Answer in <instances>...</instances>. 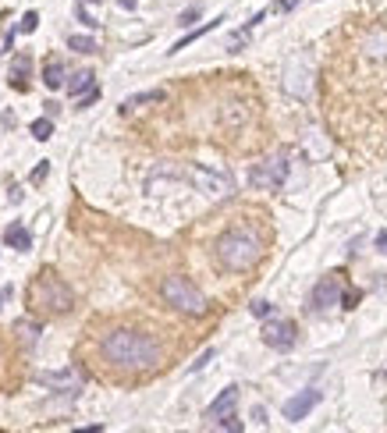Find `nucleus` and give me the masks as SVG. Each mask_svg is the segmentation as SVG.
Masks as SVG:
<instances>
[{
  "instance_id": "obj_1",
  "label": "nucleus",
  "mask_w": 387,
  "mask_h": 433,
  "mask_svg": "<svg viewBox=\"0 0 387 433\" xmlns=\"http://www.w3.org/2000/svg\"><path fill=\"white\" fill-rule=\"evenodd\" d=\"M100 352L114 369H128V373L153 369V366H160V355H163L156 338H149L142 331H110V334H103Z\"/></svg>"
},
{
  "instance_id": "obj_2",
  "label": "nucleus",
  "mask_w": 387,
  "mask_h": 433,
  "mask_svg": "<svg viewBox=\"0 0 387 433\" xmlns=\"http://www.w3.org/2000/svg\"><path fill=\"white\" fill-rule=\"evenodd\" d=\"M213 252H217V263L224 270L245 274V270H252L263 259V238L252 228H231V231H224L217 238Z\"/></svg>"
},
{
  "instance_id": "obj_3",
  "label": "nucleus",
  "mask_w": 387,
  "mask_h": 433,
  "mask_svg": "<svg viewBox=\"0 0 387 433\" xmlns=\"http://www.w3.org/2000/svg\"><path fill=\"white\" fill-rule=\"evenodd\" d=\"M29 305L36 312H43V316H64V312H72L75 295H72V288L57 274H50V270H46V274H39L29 284Z\"/></svg>"
},
{
  "instance_id": "obj_4",
  "label": "nucleus",
  "mask_w": 387,
  "mask_h": 433,
  "mask_svg": "<svg viewBox=\"0 0 387 433\" xmlns=\"http://www.w3.org/2000/svg\"><path fill=\"white\" fill-rule=\"evenodd\" d=\"M160 295H163V302H168L171 309H178V312H185V316H203L206 309H210V302H206V295L189 281V277H163V284H160Z\"/></svg>"
},
{
  "instance_id": "obj_5",
  "label": "nucleus",
  "mask_w": 387,
  "mask_h": 433,
  "mask_svg": "<svg viewBox=\"0 0 387 433\" xmlns=\"http://www.w3.org/2000/svg\"><path fill=\"white\" fill-rule=\"evenodd\" d=\"M288 171H292L288 153H273V156L259 160V164L249 171V185L252 188H263V192H278L288 181Z\"/></svg>"
},
{
  "instance_id": "obj_6",
  "label": "nucleus",
  "mask_w": 387,
  "mask_h": 433,
  "mask_svg": "<svg viewBox=\"0 0 387 433\" xmlns=\"http://www.w3.org/2000/svg\"><path fill=\"white\" fill-rule=\"evenodd\" d=\"M309 89H313V61L306 53H295L285 64V92L295 99H309Z\"/></svg>"
},
{
  "instance_id": "obj_7",
  "label": "nucleus",
  "mask_w": 387,
  "mask_h": 433,
  "mask_svg": "<svg viewBox=\"0 0 387 433\" xmlns=\"http://www.w3.org/2000/svg\"><path fill=\"white\" fill-rule=\"evenodd\" d=\"M189 178H192V185H196L203 195H210V199H228V195L235 192V181H231V174H224V171L192 167Z\"/></svg>"
},
{
  "instance_id": "obj_8",
  "label": "nucleus",
  "mask_w": 387,
  "mask_h": 433,
  "mask_svg": "<svg viewBox=\"0 0 387 433\" xmlns=\"http://www.w3.org/2000/svg\"><path fill=\"white\" fill-rule=\"evenodd\" d=\"M295 323L292 319H270L266 327H263V341L273 348V352H288L295 348Z\"/></svg>"
},
{
  "instance_id": "obj_9",
  "label": "nucleus",
  "mask_w": 387,
  "mask_h": 433,
  "mask_svg": "<svg viewBox=\"0 0 387 433\" xmlns=\"http://www.w3.org/2000/svg\"><path fill=\"white\" fill-rule=\"evenodd\" d=\"M320 401H323V391H316V387L299 391L295 398H288V401H285V419H288V422H299V419H306V415H309Z\"/></svg>"
},
{
  "instance_id": "obj_10",
  "label": "nucleus",
  "mask_w": 387,
  "mask_h": 433,
  "mask_svg": "<svg viewBox=\"0 0 387 433\" xmlns=\"http://www.w3.org/2000/svg\"><path fill=\"white\" fill-rule=\"evenodd\" d=\"M36 380L43 387H53V391H79L82 387V373L79 369H57V373H36Z\"/></svg>"
},
{
  "instance_id": "obj_11",
  "label": "nucleus",
  "mask_w": 387,
  "mask_h": 433,
  "mask_svg": "<svg viewBox=\"0 0 387 433\" xmlns=\"http://www.w3.org/2000/svg\"><path fill=\"white\" fill-rule=\"evenodd\" d=\"M341 302V281L338 277H323L313 288V309H327V305H338Z\"/></svg>"
},
{
  "instance_id": "obj_12",
  "label": "nucleus",
  "mask_w": 387,
  "mask_h": 433,
  "mask_svg": "<svg viewBox=\"0 0 387 433\" xmlns=\"http://www.w3.org/2000/svg\"><path fill=\"white\" fill-rule=\"evenodd\" d=\"M235 405H238V387L231 384V387H224L213 401H210V408H206V419H220V415H228V412H235Z\"/></svg>"
},
{
  "instance_id": "obj_13",
  "label": "nucleus",
  "mask_w": 387,
  "mask_h": 433,
  "mask_svg": "<svg viewBox=\"0 0 387 433\" xmlns=\"http://www.w3.org/2000/svg\"><path fill=\"white\" fill-rule=\"evenodd\" d=\"M362 50L376 61H387V32L383 29H369V36L362 39Z\"/></svg>"
},
{
  "instance_id": "obj_14",
  "label": "nucleus",
  "mask_w": 387,
  "mask_h": 433,
  "mask_svg": "<svg viewBox=\"0 0 387 433\" xmlns=\"http://www.w3.org/2000/svg\"><path fill=\"white\" fill-rule=\"evenodd\" d=\"M4 245H11V249H18V252H29V249H32V235H29V228L11 224V228L4 231Z\"/></svg>"
},
{
  "instance_id": "obj_15",
  "label": "nucleus",
  "mask_w": 387,
  "mask_h": 433,
  "mask_svg": "<svg viewBox=\"0 0 387 433\" xmlns=\"http://www.w3.org/2000/svg\"><path fill=\"white\" fill-rule=\"evenodd\" d=\"M220 121H224L228 128L245 125V121H249V106H245V103H228L224 111H220Z\"/></svg>"
},
{
  "instance_id": "obj_16",
  "label": "nucleus",
  "mask_w": 387,
  "mask_h": 433,
  "mask_svg": "<svg viewBox=\"0 0 387 433\" xmlns=\"http://www.w3.org/2000/svg\"><path fill=\"white\" fill-rule=\"evenodd\" d=\"M43 85L46 89H61L64 85V64L53 57V61H46V68H43Z\"/></svg>"
},
{
  "instance_id": "obj_17",
  "label": "nucleus",
  "mask_w": 387,
  "mask_h": 433,
  "mask_svg": "<svg viewBox=\"0 0 387 433\" xmlns=\"http://www.w3.org/2000/svg\"><path fill=\"white\" fill-rule=\"evenodd\" d=\"M29 71H32V61H29V57H15V61H11V85H15V89H25Z\"/></svg>"
},
{
  "instance_id": "obj_18",
  "label": "nucleus",
  "mask_w": 387,
  "mask_h": 433,
  "mask_svg": "<svg viewBox=\"0 0 387 433\" xmlns=\"http://www.w3.org/2000/svg\"><path fill=\"white\" fill-rule=\"evenodd\" d=\"M15 331H18V338H22L25 345H36L39 334H43V327H39L36 319H18V323H15Z\"/></svg>"
},
{
  "instance_id": "obj_19",
  "label": "nucleus",
  "mask_w": 387,
  "mask_h": 433,
  "mask_svg": "<svg viewBox=\"0 0 387 433\" xmlns=\"http://www.w3.org/2000/svg\"><path fill=\"white\" fill-rule=\"evenodd\" d=\"M163 99V89H149V92H139V96H128L125 103H121V111L128 114L132 106H142V103H160Z\"/></svg>"
},
{
  "instance_id": "obj_20",
  "label": "nucleus",
  "mask_w": 387,
  "mask_h": 433,
  "mask_svg": "<svg viewBox=\"0 0 387 433\" xmlns=\"http://www.w3.org/2000/svg\"><path fill=\"white\" fill-rule=\"evenodd\" d=\"M220 22H224V18H213V22H206V25H203V29H192V32H189V36H185V39H178V43H175V46H171V53H178V50H185V46H189V43H196V39H199V36H203V32H210V29H217V25H220Z\"/></svg>"
},
{
  "instance_id": "obj_21",
  "label": "nucleus",
  "mask_w": 387,
  "mask_h": 433,
  "mask_svg": "<svg viewBox=\"0 0 387 433\" xmlns=\"http://www.w3.org/2000/svg\"><path fill=\"white\" fill-rule=\"evenodd\" d=\"M68 50H75V53H96V39L93 36H68Z\"/></svg>"
},
{
  "instance_id": "obj_22",
  "label": "nucleus",
  "mask_w": 387,
  "mask_h": 433,
  "mask_svg": "<svg viewBox=\"0 0 387 433\" xmlns=\"http://www.w3.org/2000/svg\"><path fill=\"white\" fill-rule=\"evenodd\" d=\"M93 78H96L93 71H79V75H75V78L68 82V92H72V96H79V92H86V89H93Z\"/></svg>"
},
{
  "instance_id": "obj_23",
  "label": "nucleus",
  "mask_w": 387,
  "mask_h": 433,
  "mask_svg": "<svg viewBox=\"0 0 387 433\" xmlns=\"http://www.w3.org/2000/svg\"><path fill=\"white\" fill-rule=\"evenodd\" d=\"M32 135H36L39 142H46V139L53 135V121H50V118H36V121H32Z\"/></svg>"
},
{
  "instance_id": "obj_24",
  "label": "nucleus",
  "mask_w": 387,
  "mask_h": 433,
  "mask_svg": "<svg viewBox=\"0 0 387 433\" xmlns=\"http://www.w3.org/2000/svg\"><path fill=\"white\" fill-rule=\"evenodd\" d=\"M213 426H220V429H231V433H242V419L238 415H220V419H213Z\"/></svg>"
},
{
  "instance_id": "obj_25",
  "label": "nucleus",
  "mask_w": 387,
  "mask_h": 433,
  "mask_svg": "<svg viewBox=\"0 0 387 433\" xmlns=\"http://www.w3.org/2000/svg\"><path fill=\"white\" fill-rule=\"evenodd\" d=\"M36 25H39V15H36V11H25V15H22L18 32H36Z\"/></svg>"
},
{
  "instance_id": "obj_26",
  "label": "nucleus",
  "mask_w": 387,
  "mask_h": 433,
  "mask_svg": "<svg viewBox=\"0 0 387 433\" xmlns=\"http://www.w3.org/2000/svg\"><path fill=\"white\" fill-rule=\"evenodd\" d=\"M249 309H252V316H273V305H270V302H263V298H256Z\"/></svg>"
},
{
  "instance_id": "obj_27",
  "label": "nucleus",
  "mask_w": 387,
  "mask_h": 433,
  "mask_svg": "<svg viewBox=\"0 0 387 433\" xmlns=\"http://www.w3.org/2000/svg\"><path fill=\"white\" fill-rule=\"evenodd\" d=\"M196 18H199V8H189V11H185V15L178 18V25H192Z\"/></svg>"
},
{
  "instance_id": "obj_28",
  "label": "nucleus",
  "mask_w": 387,
  "mask_h": 433,
  "mask_svg": "<svg viewBox=\"0 0 387 433\" xmlns=\"http://www.w3.org/2000/svg\"><path fill=\"white\" fill-rule=\"evenodd\" d=\"M46 171H50V164H46V160H43V164H39V167L32 171V181H43V178H46Z\"/></svg>"
},
{
  "instance_id": "obj_29",
  "label": "nucleus",
  "mask_w": 387,
  "mask_h": 433,
  "mask_svg": "<svg viewBox=\"0 0 387 433\" xmlns=\"http://www.w3.org/2000/svg\"><path fill=\"white\" fill-rule=\"evenodd\" d=\"M376 252H383V256H387V231H380V235H376Z\"/></svg>"
},
{
  "instance_id": "obj_30",
  "label": "nucleus",
  "mask_w": 387,
  "mask_h": 433,
  "mask_svg": "<svg viewBox=\"0 0 387 433\" xmlns=\"http://www.w3.org/2000/svg\"><path fill=\"white\" fill-rule=\"evenodd\" d=\"M252 419H256V422H259V426H266V412H263V408H259V405H256V408H252Z\"/></svg>"
},
{
  "instance_id": "obj_31",
  "label": "nucleus",
  "mask_w": 387,
  "mask_h": 433,
  "mask_svg": "<svg viewBox=\"0 0 387 433\" xmlns=\"http://www.w3.org/2000/svg\"><path fill=\"white\" fill-rule=\"evenodd\" d=\"M302 4V0H281V11H295Z\"/></svg>"
},
{
  "instance_id": "obj_32",
  "label": "nucleus",
  "mask_w": 387,
  "mask_h": 433,
  "mask_svg": "<svg viewBox=\"0 0 387 433\" xmlns=\"http://www.w3.org/2000/svg\"><path fill=\"white\" fill-rule=\"evenodd\" d=\"M11 298V288H4V291H0V309H4V302Z\"/></svg>"
},
{
  "instance_id": "obj_33",
  "label": "nucleus",
  "mask_w": 387,
  "mask_h": 433,
  "mask_svg": "<svg viewBox=\"0 0 387 433\" xmlns=\"http://www.w3.org/2000/svg\"><path fill=\"white\" fill-rule=\"evenodd\" d=\"M93 4H100V0H93Z\"/></svg>"
}]
</instances>
